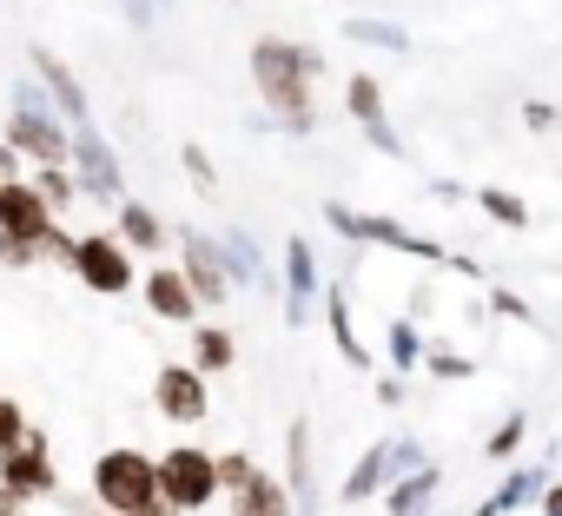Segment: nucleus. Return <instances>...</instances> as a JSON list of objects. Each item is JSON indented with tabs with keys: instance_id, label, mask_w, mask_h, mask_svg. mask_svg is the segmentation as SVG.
I'll list each match as a JSON object with an SVG mask.
<instances>
[{
	"instance_id": "obj_23",
	"label": "nucleus",
	"mask_w": 562,
	"mask_h": 516,
	"mask_svg": "<svg viewBox=\"0 0 562 516\" xmlns=\"http://www.w3.org/2000/svg\"><path fill=\"white\" fill-rule=\"evenodd\" d=\"M345 34H351V41H364V47H391V54H411V34H404V27H391V21H351Z\"/></svg>"
},
{
	"instance_id": "obj_4",
	"label": "nucleus",
	"mask_w": 562,
	"mask_h": 516,
	"mask_svg": "<svg viewBox=\"0 0 562 516\" xmlns=\"http://www.w3.org/2000/svg\"><path fill=\"white\" fill-rule=\"evenodd\" d=\"M93 496H100L113 516H126V509H153V503H159L153 457H146V450H106V457L93 463Z\"/></svg>"
},
{
	"instance_id": "obj_37",
	"label": "nucleus",
	"mask_w": 562,
	"mask_h": 516,
	"mask_svg": "<svg viewBox=\"0 0 562 516\" xmlns=\"http://www.w3.org/2000/svg\"><path fill=\"white\" fill-rule=\"evenodd\" d=\"M126 516H166V509H159V503H153V509H126Z\"/></svg>"
},
{
	"instance_id": "obj_11",
	"label": "nucleus",
	"mask_w": 562,
	"mask_h": 516,
	"mask_svg": "<svg viewBox=\"0 0 562 516\" xmlns=\"http://www.w3.org/2000/svg\"><path fill=\"white\" fill-rule=\"evenodd\" d=\"M67 159H80V192H87V199L120 205V166H113L106 139H100V133H87V120H80V139L67 146Z\"/></svg>"
},
{
	"instance_id": "obj_26",
	"label": "nucleus",
	"mask_w": 562,
	"mask_h": 516,
	"mask_svg": "<svg viewBox=\"0 0 562 516\" xmlns=\"http://www.w3.org/2000/svg\"><path fill=\"white\" fill-rule=\"evenodd\" d=\"M476 205H483L496 225H529V205H522V199H509L503 186H483V192H476Z\"/></svg>"
},
{
	"instance_id": "obj_32",
	"label": "nucleus",
	"mask_w": 562,
	"mask_h": 516,
	"mask_svg": "<svg viewBox=\"0 0 562 516\" xmlns=\"http://www.w3.org/2000/svg\"><path fill=\"white\" fill-rule=\"evenodd\" d=\"M186 166H192V179L212 192V166H205V153H199V146H186Z\"/></svg>"
},
{
	"instance_id": "obj_30",
	"label": "nucleus",
	"mask_w": 562,
	"mask_h": 516,
	"mask_svg": "<svg viewBox=\"0 0 562 516\" xmlns=\"http://www.w3.org/2000/svg\"><path fill=\"white\" fill-rule=\"evenodd\" d=\"M0 258H8V266H34L41 245H27V238H8V232H0Z\"/></svg>"
},
{
	"instance_id": "obj_19",
	"label": "nucleus",
	"mask_w": 562,
	"mask_h": 516,
	"mask_svg": "<svg viewBox=\"0 0 562 516\" xmlns=\"http://www.w3.org/2000/svg\"><path fill=\"white\" fill-rule=\"evenodd\" d=\"M384 476H391V444H378V450H371V457H364V463L345 476V503H364V496H371Z\"/></svg>"
},
{
	"instance_id": "obj_22",
	"label": "nucleus",
	"mask_w": 562,
	"mask_h": 516,
	"mask_svg": "<svg viewBox=\"0 0 562 516\" xmlns=\"http://www.w3.org/2000/svg\"><path fill=\"white\" fill-rule=\"evenodd\" d=\"M41 74H47V87H54V100H60V113H74V120H87V93L74 87V74L54 60V54H41Z\"/></svg>"
},
{
	"instance_id": "obj_17",
	"label": "nucleus",
	"mask_w": 562,
	"mask_h": 516,
	"mask_svg": "<svg viewBox=\"0 0 562 516\" xmlns=\"http://www.w3.org/2000/svg\"><path fill=\"white\" fill-rule=\"evenodd\" d=\"M529 496H542V463H529V470H509V476H503V490H496L483 509H470V516H509V509H522Z\"/></svg>"
},
{
	"instance_id": "obj_3",
	"label": "nucleus",
	"mask_w": 562,
	"mask_h": 516,
	"mask_svg": "<svg viewBox=\"0 0 562 516\" xmlns=\"http://www.w3.org/2000/svg\"><path fill=\"white\" fill-rule=\"evenodd\" d=\"M8 146L21 153V159H34V166H67V126L47 113V100L21 80V93H14V120H8Z\"/></svg>"
},
{
	"instance_id": "obj_5",
	"label": "nucleus",
	"mask_w": 562,
	"mask_h": 516,
	"mask_svg": "<svg viewBox=\"0 0 562 516\" xmlns=\"http://www.w3.org/2000/svg\"><path fill=\"white\" fill-rule=\"evenodd\" d=\"M67 272H80L87 292L120 299V292H133V251L113 232H93V238H74V266Z\"/></svg>"
},
{
	"instance_id": "obj_15",
	"label": "nucleus",
	"mask_w": 562,
	"mask_h": 516,
	"mask_svg": "<svg viewBox=\"0 0 562 516\" xmlns=\"http://www.w3.org/2000/svg\"><path fill=\"white\" fill-rule=\"evenodd\" d=\"M126 251H166V225H159V212L153 205H139V199H120V232H113Z\"/></svg>"
},
{
	"instance_id": "obj_25",
	"label": "nucleus",
	"mask_w": 562,
	"mask_h": 516,
	"mask_svg": "<svg viewBox=\"0 0 562 516\" xmlns=\"http://www.w3.org/2000/svg\"><path fill=\"white\" fill-rule=\"evenodd\" d=\"M384 345H391V364H397V371H417V364H424V345H417V325H411V318H397V325L384 332Z\"/></svg>"
},
{
	"instance_id": "obj_27",
	"label": "nucleus",
	"mask_w": 562,
	"mask_h": 516,
	"mask_svg": "<svg viewBox=\"0 0 562 516\" xmlns=\"http://www.w3.org/2000/svg\"><path fill=\"white\" fill-rule=\"evenodd\" d=\"M21 437H27V404L0 397V450H8V444H21Z\"/></svg>"
},
{
	"instance_id": "obj_18",
	"label": "nucleus",
	"mask_w": 562,
	"mask_h": 516,
	"mask_svg": "<svg viewBox=\"0 0 562 516\" xmlns=\"http://www.w3.org/2000/svg\"><path fill=\"white\" fill-rule=\"evenodd\" d=\"M232 358H238L232 332H218V325H199V332H192V364H199V371H232Z\"/></svg>"
},
{
	"instance_id": "obj_8",
	"label": "nucleus",
	"mask_w": 562,
	"mask_h": 516,
	"mask_svg": "<svg viewBox=\"0 0 562 516\" xmlns=\"http://www.w3.org/2000/svg\"><path fill=\"white\" fill-rule=\"evenodd\" d=\"M47 225H54V205L34 192V179H0V232L41 245V238H47Z\"/></svg>"
},
{
	"instance_id": "obj_2",
	"label": "nucleus",
	"mask_w": 562,
	"mask_h": 516,
	"mask_svg": "<svg viewBox=\"0 0 562 516\" xmlns=\"http://www.w3.org/2000/svg\"><path fill=\"white\" fill-rule=\"evenodd\" d=\"M153 483H159V509L166 516H192L218 496V470H212V450L199 444H179L166 457H153Z\"/></svg>"
},
{
	"instance_id": "obj_20",
	"label": "nucleus",
	"mask_w": 562,
	"mask_h": 516,
	"mask_svg": "<svg viewBox=\"0 0 562 516\" xmlns=\"http://www.w3.org/2000/svg\"><path fill=\"white\" fill-rule=\"evenodd\" d=\"M325 318H331L338 351H345L351 364H371V351H364V345H358V332H351V305H345V292H331V299H325Z\"/></svg>"
},
{
	"instance_id": "obj_34",
	"label": "nucleus",
	"mask_w": 562,
	"mask_h": 516,
	"mask_svg": "<svg viewBox=\"0 0 562 516\" xmlns=\"http://www.w3.org/2000/svg\"><path fill=\"white\" fill-rule=\"evenodd\" d=\"M14 159H21V153H14L8 139H0V179H21V172H14Z\"/></svg>"
},
{
	"instance_id": "obj_16",
	"label": "nucleus",
	"mask_w": 562,
	"mask_h": 516,
	"mask_svg": "<svg viewBox=\"0 0 562 516\" xmlns=\"http://www.w3.org/2000/svg\"><path fill=\"white\" fill-rule=\"evenodd\" d=\"M285 279H292V325H305L312 318V299H318V272H312V245L305 238H292L285 245Z\"/></svg>"
},
{
	"instance_id": "obj_9",
	"label": "nucleus",
	"mask_w": 562,
	"mask_h": 516,
	"mask_svg": "<svg viewBox=\"0 0 562 516\" xmlns=\"http://www.w3.org/2000/svg\"><path fill=\"white\" fill-rule=\"evenodd\" d=\"M325 218H331L345 238H364V245H391V251H404V258H443L430 238L404 232L397 218H364V212H345V205H325Z\"/></svg>"
},
{
	"instance_id": "obj_6",
	"label": "nucleus",
	"mask_w": 562,
	"mask_h": 516,
	"mask_svg": "<svg viewBox=\"0 0 562 516\" xmlns=\"http://www.w3.org/2000/svg\"><path fill=\"white\" fill-rule=\"evenodd\" d=\"M54 483H60V470H54V457H47V437H41V430H27L21 444L0 450V490H8V496L34 503V496H47Z\"/></svg>"
},
{
	"instance_id": "obj_1",
	"label": "nucleus",
	"mask_w": 562,
	"mask_h": 516,
	"mask_svg": "<svg viewBox=\"0 0 562 516\" xmlns=\"http://www.w3.org/2000/svg\"><path fill=\"white\" fill-rule=\"evenodd\" d=\"M325 60L312 47H292V41H258L251 47V80L265 93V106L285 120L292 133H312V74Z\"/></svg>"
},
{
	"instance_id": "obj_28",
	"label": "nucleus",
	"mask_w": 562,
	"mask_h": 516,
	"mask_svg": "<svg viewBox=\"0 0 562 516\" xmlns=\"http://www.w3.org/2000/svg\"><path fill=\"white\" fill-rule=\"evenodd\" d=\"M522 424H529V417H522V411H516V417H503V430H496V437H490V457H496V463H503V457H509V450H516V444H522Z\"/></svg>"
},
{
	"instance_id": "obj_38",
	"label": "nucleus",
	"mask_w": 562,
	"mask_h": 516,
	"mask_svg": "<svg viewBox=\"0 0 562 516\" xmlns=\"http://www.w3.org/2000/svg\"><path fill=\"white\" fill-rule=\"evenodd\" d=\"M87 516H113V509H87Z\"/></svg>"
},
{
	"instance_id": "obj_7",
	"label": "nucleus",
	"mask_w": 562,
	"mask_h": 516,
	"mask_svg": "<svg viewBox=\"0 0 562 516\" xmlns=\"http://www.w3.org/2000/svg\"><path fill=\"white\" fill-rule=\"evenodd\" d=\"M153 404H159V417H172V424H199V417L212 411L205 371H199V364H159V378H153Z\"/></svg>"
},
{
	"instance_id": "obj_13",
	"label": "nucleus",
	"mask_w": 562,
	"mask_h": 516,
	"mask_svg": "<svg viewBox=\"0 0 562 516\" xmlns=\"http://www.w3.org/2000/svg\"><path fill=\"white\" fill-rule=\"evenodd\" d=\"M345 100H351V113H358V126L371 133V146H378V153H404V139H397V133H391V120H384V93H378V80H371V74H351Z\"/></svg>"
},
{
	"instance_id": "obj_33",
	"label": "nucleus",
	"mask_w": 562,
	"mask_h": 516,
	"mask_svg": "<svg viewBox=\"0 0 562 516\" xmlns=\"http://www.w3.org/2000/svg\"><path fill=\"white\" fill-rule=\"evenodd\" d=\"M159 8H166V0H126V14H133V21H139V27H146V21H153V14H159Z\"/></svg>"
},
{
	"instance_id": "obj_36",
	"label": "nucleus",
	"mask_w": 562,
	"mask_h": 516,
	"mask_svg": "<svg viewBox=\"0 0 562 516\" xmlns=\"http://www.w3.org/2000/svg\"><path fill=\"white\" fill-rule=\"evenodd\" d=\"M21 509H27L21 496H8V490H0V516H21Z\"/></svg>"
},
{
	"instance_id": "obj_29",
	"label": "nucleus",
	"mask_w": 562,
	"mask_h": 516,
	"mask_svg": "<svg viewBox=\"0 0 562 516\" xmlns=\"http://www.w3.org/2000/svg\"><path fill=\"white\" fill-rule=\"evenodd\" d=\"M212 470H218V490H238V483L251 476V457H238V450H232V457H212Z\"/></svg>"
},
{
	"instance_id": "obj_24",
	"label": "nucleus",
	"mask_w": 562,
	"mask_h": 516,
	"mask_svg": "<svg viewBox=\"0 0 562 516\" xmlns=\"http://www.w3.org/2000/svg\"><path fill=\"white\" fill-rule=\"evenodd\" d=\"M34 192H41V199H47V205L60 212V205H74V199H80V179H74L67 166H41V179H34Z\"/></svg>"
},
{
	"instance_id": "obj_12",
	"label": "nucleus",
	"mask_w": 562,
	"mask_h": 516,
	"mask_svg": "<svg viewBox=\"0 0 562 516\" xmlns=\"http://www.w3.org/2000/svg\"><path fill=\"white\" fill-rule=\"evenodd\" d=\"M139 292H146L153 318H166V325H192V318H199V299H192V285H186L179 266H153Z\"/></svg>"
},
{
	"instance_id": "obj_35",
	"label": "nucleus",
	"mask_w": 562,
	"mask_h": 516,
	"mask_svg": "<svg viewBox=\"0 0 562 516\" xmlns=\"http://www.w3.org/2000/svg\"><path fill=\"white\" fill-rule=\"evenodd\" d=\"M542 516H562V483H555V490H542Z\"/></svg>"
},
{
	"instance_id": "obj_31",
	"label": "nucleus",
	"mask_w": 562,
	"mask_h": 516,
	"mask_svg": "<svg viewBox=\"0 0 562 516\" xmlns=\"http://www.w3.org/2000/svg\"><path fill=\"white\" fill-rule=\"evenodd\" d=\"M424 364H430L437 378H470V371H476L470 358H443V351H424Z\"/></svg>"
},
{
	"instance_id": "obj_10",
	"label": "nucleus",
	"mask_w": 562,
	"mask_h": 516,
	"mask_svg": "<svg viewBox=\"0 0 562 516\" xmlns=\"http://www.w3.org/2000/svg\"><path fill=\"white\" fill-rule=\"evenodd\" d=\"M186 285H192V299L199 305H225L232 299V272H225V251L212 245V238H199V232H186Z\"/></svg>"
},
{
	"instance_id": "obj_21",
	"label": "nucleus",
	"mask_w": 562,
	"mask_h": 516,
	"mask_svg": "<svg viewBox=\"0 0 562 516\" xmlns=\"http://www.w3.org/2000/svg\"><path fill=\"white\" fill-rule=\"evenodd\" d=\"M437 490V470L430 463H417V470H404V483L391 490V516H417V503Z\"/></svg>"
},
{
	"instance_id": "obj_14",
	"label": "nucleus",
	"mask_w": 562,
	"mask_h": 516,
	"mask_svg": "<svg viewBox=\"0 0 562 516\" xmlns=\"http://www.w3.org/2000/svg\"><path fill=\"white\" fill-rule=\"evenodd\" d=\"M232 496H238V509H232V516H299V509H292V496H285V483L265 476V470H251Z\"/></svg>"
}]
</instances>
